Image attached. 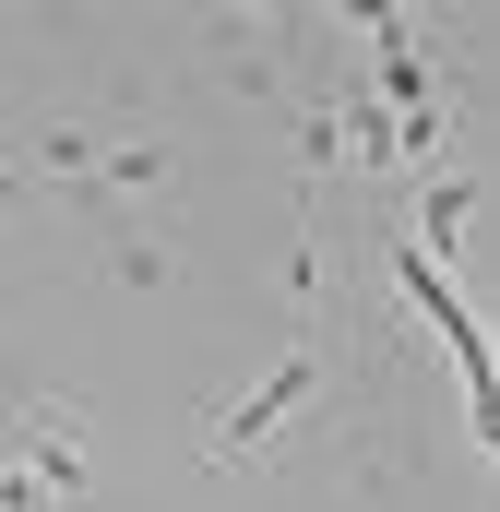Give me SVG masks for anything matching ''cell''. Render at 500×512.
Masks as SVG:
<instances>
[{
  "label": "cell",
  "mask_w": 500,
  "mask_h": 512,
  "mask_svg": "<svg viewBox=\"0 0 500 512\" xmlns=\"http://www.w3.org/2000/svg\"><path fill=\"white\" fill-rule=\"evenodd\" d=\"M310 393H322V346L298 334V346H286V358H274V370H262V382H250L239 405L215 417V441H203V453H215V465H250V453H274V441H286V417H310Z\"/></svg>",
  "instance_id": "cell-1"
},
{
  "label": "cell",
  "mask_w": 500,
  "mask_h": 512,
  "mask_svg": "<svg viewBox=\"0 0 500 512\" xmlns=\"http://www.w3.org/2000/svg\"><path fill=\"white\" fill-rule=\"evenodd\" d=\"M393 274H405V298H417V310H429V322L453 334V358H465V382H489V346H477V322L453 310V286H441V262H429V251H393Z\"/></svg>",
  "instance_id": "cell-2"
},
{
  "label": "cell",
  "mask_w": 500,
  "mask_h": 512,
  "mask_svg": "<svg viewBox=\"0 0 500 512\" xmlns=\"http://www.w3.org/2000/svg\"><path fill=\"white\" fill-rule=\"evenodd\" d=\"M84 191H96V203H155V191H167V143H108Z\"/></svg>",
  "instance_id": "cell-3"
},
{
  "label": "cell",
  "mask_w": 500,
  "mask_h": 512,
  "mask_svg": "<svg viewBox=\"0 0 500 512\" xmlns=\"http://www.w3.org/2000/svg\"><path fill=\"white\" fill-rule=\"evenodd\" d=\"M96 155H108V143H96V131H36V179H72V191H84V179H96Z\"/></svg>",
  "instance_id": "cell-4"
},
{
  "label": "cell",
  "mask_w": 500,
  "mask_h": 512,
  "mask_svg": "<svg viewBox=\"0 0 500 512\" xmlns=\"http://www.w3.org/2000/svg\"><path fill=\"white\" fill-rule=\"evenodd\" d=\"M108 274H131V286H155V274H167V239H120V251H108Z\"/></svg>",
  "instance_id": "cell-5"
}]
</instances>
